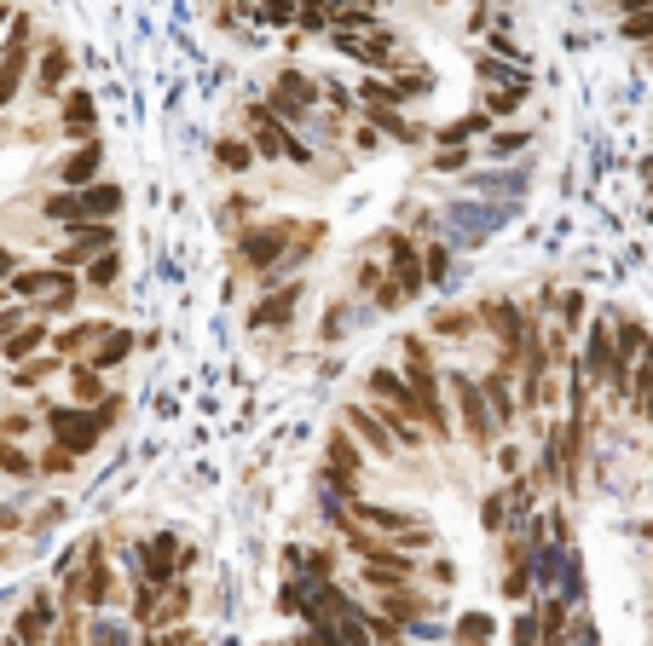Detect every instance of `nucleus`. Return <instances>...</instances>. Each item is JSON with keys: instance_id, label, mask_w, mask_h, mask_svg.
Segmentation results:
<instances>
[{"instance_id": "obj_34", "label": "nucleus", "mask_w": 653, "mask_h": 646, "mask_svg": "<svg viewBox=\"0 0 653 646\" xmlns=\"http://www.w3.org/2000/svg\"><path fill=\"white\" fill-rule=\"evenodd\" d=\"M556 313H561V335H579L584 329V318H590V300H584V289H561L556 295Z\"/></svg>"}, {"instance_id": "obj_50", "label": "nucleus", "mask_w": 653, "mask_h": 646, "mask_svg": "<svg viewBox=\"0 0 653 646\" xmlns=\"http://www.w3.org/2000/svg\"><path fill=\"white\" fill-rule=\"evenodd\" d=\"M23 318H30V306H23V300H7V306H0V341H7V335H12Z\"/></svg>"}, {"instance_id": "obj_28", "label": "nucleus", "mask_w": 653, "mask_h": 646, "mask_svg": "<svg viewBox=\"0 0 653 646\" xmlns=\"http://www.w3.org/2000/svg\"><path fill=\"white\" fill-rule=\"evenodd\" d=\"M105 329H110L105 318H98V324H93V318H82V324H70V329H59V335H53V352H59V358H75V352H87V347H93Z\"/></svg>"}, {"instance_id": "obj_8", "label": "nucleus", "mask_w": 653, "mask_h": 646, "mask_svg": "<svg viewBox=\"0 0 653 646\" xmlns=\"http://www.w3.org/2000/svg\"><path fill=\"white\" fill-rule=\"evenodd\" d=\"M451 404H457V427L468 433V445L474 451H492V438H497V422H492V410H486V393H481V381H468V370H451Z\"/></svg>"}, {"instance_id": "obj_27", "label": "nucleus", "mask_w": 653, "mask_h": 646, "mask_svg": "<svg viewBox=\"0 0 653 646\" xmlns=\"http://www.w3.org/2000/svg\"><path fill=\"white\" fill-rule=\"evenodd\" d=\"M261 157H255V145H249L243 134H225V139H214V168L220 173H249Z\"/></svg>"}, {"instance_id": "obj_32", "label": "nucleus", "mask_w": 653, "mask_h": 646, "mask_svg": "<svg viewBox=\"0 0 653 646\" xmlns=\"http://www.w3.org/2000/svg\"><path fill=\"white\" fill-rule=\"evenodd\" d=\"M538 646H567V601L561 594H549L538 606Z\"/></svg>"}, {"instance_id": "obj_3", "label": "nucleus", "mask_w": 653, "mask_h": 646, "mask_svg": "<svg viewBox=\"0 0 653 646\" xmlns=\"http://www.w3.org/2000/svg\"><path fill=\"white\" fill-rule=\"evenodd\" d=\"M30 64H35V18L12 12L7 35H0V116H7L23 87H30Z\"/></svg>"}, {"instance_id": "obj_37", "label": "nucleus", "mask_w": 653, "mask_h": 646, "mask_svg": "<svg viewBox=\"0 0 653 646\" xmlns=\"http://www.w3.org/2000/svg\"><path fill=\"white\" fill-rule=\"evenodd\" d=\"M526 145H533V134H526V127H492V134H486V157L504 162V157H520Z\"/></svg>"}, {"instance_id": "obj_49", "label": "nucleus", "mask_w": 653, "mask_h": 646, "mask_svg": "<svg viewBox=\"0 0 653 646\" xmlns=\"http://www.w3.org/2000/svg\"><path fill=\"white\" fill-rule=\"evenodd\" d=\"M509 640H515V646H538V617H533V612H520V617H515V629H509Z\"/></svg>"}, {"instance_id": "obj_53", "label": "nucleus", "mask_w": 653, "mask_h": 646, "mask_svg": "<svg viewBox=\"0 0 653 646\" xmlns=\"http://www.w3.org/2000/svg\"><path fill=\"white\" fill-rule=\"evenodd\" d=\"M93 646H122V629H116V624H98V629H93Z\"/></svg>"}, {"instance_id": "obj_21", "label": "nucleus", "mask_w": 653, "mask_h": 646, "mask_svg": "<svg viewBox=\"0 0 653 646\" xmlns=\"http://www.w3.org/2000/svg\"><path fill=\"white\" fill-rule=\"evenodd\" d=\"M46 341H53V329H46V324H30V318H23L12 335H7V341H0V358H7V364H23V358H35Z\"/></svg>"}, {"instance_id": "obj_1", "label": "nucleus", "mask_w": 653, "mask_h": 646, "mask_svg": "<svg viewBox=\"0 0 653 646\" xmlns=\"http://www.w3.org/2000/svg\"><path fill=\"white\" fill-rule=\"evenodd\" d=\"M399 358H406V375L411 381V393H417V416H422V427H429L434 438H451L457 427H451V416H445V399H440V370H434V347L422 341V335H399Z\"/></svg>"}, {"instance_id": "obj_23", "label": "nucleus", "mask_w": 653, "mask_h": 646, "mask_svg": "<svg viewBox=\"0 0 653 646\" xmlns=\"http://www.w3.org/2000/svg\"><path fill=\"white\" fill-rule=\"evenodd\" d=\"M134 347H139V341H134V335L110 324V329H105V335H98V341H93V352H87V364H93V370H116V364H122V358H128Z\"/></svg>"}, {"instance_id": "obj_20", "label": "nucleus", "mask_w": 653, "mask_h": 646, "mask_svg": "<svg viewBox=\"0 0 653 646\" xmlns=\"http://www.w3.org/2000/svg\"><path fill=\"white\" fill-rule=\"evenodd\" d=\"M75 197H82V220H116L122 202H128V191L110 186V179H93V186H82Z\"/></svg>"}, {"instance_id": "obj_24", "label": "nucleus", "mask_w": 653, "mask_h": 646, "mask_svg": "<svg viewBox=\"0 0 653 646\" xmlns=\"http://www.w3.org/2000/svg\"><path fill=\"white\" fill-rule=\"evenodd\" d=\"M434 335L440 341H468V335H481V313H474V306H440Z\"/></svg>"}, {"instance_id": "obj_29", "label": "nucleus", "mask_w": 653, "mask_h": 646, "mask_svg": "<svg viewBox=\"0 0 653 646\" xmlns=\"http://www.w3.org/2000/svg\"><path fill=\"white\" fill-rule=\"evenodd\" d=\"M359 110H406L399 105V87H393V75H365L359 82Z\"/></svg>"}, {"instance_id": "obj_46", "label": "nucleus", "mask_w": 653, "mask_h": 646, "mask_svg": "<svg viewBox=\"0 0 653 646\" xmlns=\"http://www.w3.org/2000/svg\"><path fill=\"white\" fill-rule=\"evenodd\" d=\"M157 583H139V594H134V624H145L150 629V612H157Z\"/></svg>"}, {"instance_id": "obj_6", "label": "nucleus", "mask_w": 653, "mask_h": 646, "mask_svg": "<svg viewBox=\"0 0 653 646\" xmlns=\"http://www.w3.org/2000/svg\"><path fill=\"white\" fill-rule=\"evenodd\" d=\"M116 399H105V416H87V410H75V404H53V410H41L46 416V433H53V445H64L70 456H82V451H93L98 445V433H105L110 422H116Z\"/></svg>"}, {"instance_id": "obj_58", "label": "nucleus", "mask_w": 653, "mask_h": 646, "mask_svg": "<svg viewBox=\"0 0 653 646\" xmlns=\"http://www.w3.org/2000/svg\"><path fill=\"white\" fill-rule=\"evenodd\" d=\"M642 186H647V191H653V157H647V162H642Z\"/></svg>"}, {"instance_id": "obj_39", "label": "nucleus", "mask_w": 653, "mask_h": 646, "mask_svg": "<svg viewBox=\"0 0 653 646\" xmlns=\"http://www.w3.org/2000/svg\"><path fill=\"white\" fill-rule=\"evenodd\" d=\"M393 87H399V105H417V98H429L434 75H429V70H406V64H399V70H393Z\"/></svg>"}, {"instance_id": "obj_12", "label": "nucleus", "mask_w": 653, "mask_h": 646, "mask_svg": "<svg viewBox=\"0 0 653 646\" xmlns=\"http://www.w3.org/2000/svg\"><path fill=\"white\" fill-rule=\"evenodd\" d=\"M59 127L70 139H93L98 134V93L93 87H64L59 93Z\"/></svg>"}, {"instance_id": "obj_10", "label": "nucleus", "mask_w": 653, "mask_h": 646, "mask_svg": "<svg viewBox=\"0 0 653 646\" xmlns=\"http://www.w3.org/2000/svg\"><path fill=\"white\" fill-rule=\"evenodd\" d=\"M301 295H307V283H301V277L278 283V289H266L255 306H249V324H255V329H289V318H295Z\"/></svg>"}, {"instance_id": "obj_35", "label": "nucleus", "mask_w": 653, "mask_h": 646, "mask_svg": "<svg viewBox=\"0 0 653 646\" xmlns=\"http://www.w3.org/2000/svg\"><path fill=\"white\" fill-rule=\"evenodd\" d=\"M647 393H653V341L642 347V358H636V364H631V381H624V404H631V410H636V404H642Z\"/></svg>"}, {"instance_id": "obj_62", "label": "nucleus", "mask_w": 653, "mask_h": 646, "mask_svg": "<svg viewBox=\"0 0 653 646\" xmlns=\"http://www.w3.org/2000/svg\"><path fill=\"white\" fill-rule=\"evenodd\" d=\"M7 646H23V640H7Z\"/></svg>"}, {"instance_id": "obj_25", "label": "nucleus", "mask_w": 653, "mask_h": 646, "mask_svg": "<svg viewBox=\"0 0 653 646\" xmlns=\"http://www.w3.org/2000/svg\"><path fill=\"white\" fill-rule=\"evenodd\" d=\"M75 300H82V277H75L70 266H59L53 289L41 295V313H46V318H64V313H75Z\"/></svg>"}, {"instance_id": "obj_63", "label": "nucleus", "mask_w": 653, "mask_h": 646, "mask_svg": "<svg viewBox=\"0 0 653 646\" xmlns=\"http://www.w3.org/2000/svg\"><path fill=\"white\" fill-rule=\"evenodd\" d=\"M145 646H157V640H145Z\"/></svg>"}, {"instance_id": "obj_18", "label": "nucleus", "mask_w": 653, "mask_h": 646, "mask_svg": "<svg viewBox=\"0 0 653 646\" xmlns=\"http://www.w3.org/2000/svg\"><path fill=\"white\" fill-rule=\"evenodd\" d=\"M347 520L365 526V531H376V537H406V531L417 526V513H406V508H376V502H354V508H347Z\"/></svg>"}, {"instance_id": "obj_57", "label": "nucleus", "mask_w": 653, "mask_h": 646, "mask_svg": "<svg viewBox=\"0 0 653 646\" xmlns=\"http://www.w3.org/2000/svg\"><path fill=\"white\" fill-rule=\"evenodd\" d=\"M631 416H642V422H653V393H647V399H642V404L631 410Z\"/></svg>"}, {"instance_id": "obj_13", "label": "nucleus", "mask_w": 653, "mask_h": 646, "mask_svg": "<svg viewBox=\"0 0 653 646\" xmlns=\"http://www.w3.org/2000/svg\"><path fill=\"white\" fill-rule=\"evenodd\" d=\"M98 168H105V139H82V145H75L70 150V157L53 168V179H59V186L64 191H82V186H93V179H98Z\"/></svg>"}, {"instance_id": "obj_14", "label": "nucleus", "mask_w": 653, "mask_h": 646, "mask_svg": "<svg viewBox=\"0 0 653 646\" xmlns=\"http://www.w3.org/2000/svg\"><path fill=\"white\" fill-rule=\"evenodd\" d=\"M180 537H150V542H139V583H157V589H168L173 578H180Z\"/></svg>"}, {"instance_id": "obj_51", "label": "nucleus", "mask_w": 653, "mask_h": 646, "mask_svg": "<svg viewBox=\"0 0 653 646\" xmlns=\"http://www.w3.org/2000/svg\"><path fill=\"white\" fill-rule=\"evenodd\" d=\"M354 145H359V157H370V150H382V134H376L370 121H359L354 127Z\"/></svg>"}, {"instance_id": "obj_26", "label": "nucleus", "mask_w": 653, "mask_h": 646, "mask_svg": "<svg viewBox=\"0 0 653 646\" xmlns=\"http://www.w3.org/2000/svg\"><path fill=\"white\" fill-rule=\"evenodd\" d=\"M526 98H533V75H520V82H504V87H486V105H481V110L497 121V116H515Z\"/></svg>"}, {"instance_id": "obj_16", "label": "nucleus", "mask_w": 653, "mask_h": 646, "mask_svg": "<svg viewBox=\"0 0 653 646\" xmlns=\"http://www.w3.org/2000/svg\"><path fill=\"white\" fill-rule=\"evenodd\" d=\"M341 416H347V433H354V438H359V445H365V451H376V456H382V462H393V456H399V445H393V433L382 427V416H376V410H365V404H347V410H341Z\"/></svg>"}, {"instance_id": "obj_17", "label": "nucleus", "mask_w": 653, "mask_h": 646, "mask_svg": "<svg viewBox=\"0 0 653 646\" xmlns=\"http://www.w3.org/2000/svg\"><path fill=\"white\" fill-rule=\"evenodd\" d=\"M515 370L509 364H497V370H486V381H481V393H486V410H492V422H497V433L504 427H515V381H509Z\"/></svg>"}, {"instance_id": "obj_60", "label": "nucleus", "mask_w": 653, "mask_h": 646, "mask_svg": "<svg viewBox=\"0 0 653 646\" xmlns=\"http://www.w3.org/2000/svg\"><path fill=\"white\" fill-rule=\"evenodd\" d=\"M647 64H653V41H647Z\"/></svg>"}, {"instance_id": "obj_56", "label": "nucleus", "mask_w": 653, "mask_h": 646, "mask_svg": "<svg viewBox=\"0 0 653 646\" xmlns=\"http://www.w3.org/2000/svg\"><path fill=\"white\" fill-rule=\"evenodd\" d=\"M18 526H23L18 513H12V508H0V531H18Z\"/></svg>"}, {"instance_id": "obj_47", "label": "nucleus", "mask_w": 653, "mask_h": 646, "mask_svg": "<svg viewBox=\"0 0 653 646\" xmlns=\"http://www.w3.org/2000/svg\"><path fill=\"white\" fill-rule=\"evenodd\" d=\"M422 277H429V283H445V248H440V243H422Z\"/></svg>"}, {"instance_id": "obj_42", "label": "nucleus", "mask_w": 653, "mask_h": 646, "mask_svg": "<svg viewBox=\"0 0 653 646\" xmlns=\"http://www.w3.org/2000/svg\"><path fill=\"white\" fill-rule=\"evenodd\" d=\"M619 35H624V41H636V46H647V41H653V7L624 12V18H619Z\"/></svg>"}, {"instance_id": "obj_4", "label": "nucleus", "mask_w": 653, "mask_h": 646, "mask_svg": "<svg viewBox=\"0 0 653 646\" xmlns=\"http://www.w3.org/2000/svg\"><path fill=\"white\" fill-rule=\"evenodd\" d=\"M318 75H307V70H295V64H284L278 75L266 82V110L278 116L284 127H307L313 116H318Z\"/></svg>"}, {"instance_id": "obj_33", "label": "nucleus", "mask_w": 653, "mask_h": 646, "mask_svg": "<svg viewBox=\"0 0 653 646\" xmlns=\"http://www.w3.org/2000/svg\"><path fill=\"white\" fill-rule=\"evenodd\" d=\"M59 370H64V358H59V352H53V358H23V364H12V375H7V381L30 393V386H41L46 375H59Z\"/></svg>"}, {"instance_id": "obj_48", "label": "nucleus", "mask_w": 653, "mask_h": 646, "mask_svg": "<svg viewBox=\"0 0 653 646\" xmlns=\"http://www.w3.org/2000/svg\"><path fill=\"white\" fill-rule=\"evenodd\" d=\"M481 520H486V531H504V526H509V502H504V490H497V497H486V513H481Z\"/></svg>"}, {"instance_id": "obj_19", "label": "nucleus", "mask_w": 653, "mask_h": 646, "mask_svg": "<svg viewBox=\"0 0 653 646\" xmlns=\"http://www.w3.org/2000/svg\"><path fill=\"white\" fill-rule=\"evenodd\" d=\"M46 635H53V594H35V601L18 612L12 640H23V646H41Z\"/></svg>"}, {"instance_id": "obj_45", "label": "nucleus", "mask_w": 653, "mask_h": 646, "mask_svg": "<svg viewBox=\"0 0 653 646\" xmlns=\"http://www.w3.org/2000/svg\"><path fill=\"white\" fill-rule=\"evenodd\" d=\"M35 468H41V474H70V468H75V456H70L64 445H46V451L35 456Z\"/></svg>"}, {"instance_id": "obj_59", "label": "nucleus", "mask_w": 653, "mask_h": 646, "mask_svg": "<svg viewBox=\"0 0 653 646\" xmlns=\"http://www.w3.org/2000/svg\"><path fill=\"white\" fill-rule=\"evenodd\" d=\"M0 300H12V295H7V283H0Z\"/></svg>"}, {"instance_id": "obj_54", "label": "nucleus", "mask_w": 653, "mask_h": 646, "mask_svg": "<svg viewBox=\"0 0 653 646\" xmlns=\"http://www.w3.org/2000/svg\"><path fill=\"white\" fill-rule=\"evenodd\" d=\"M497 468H504V474H520V451L504 445V451H497Z\"/></svg>"}, {"instance_id": "obj_7", "label": "nucleus", "mask_w": 653, "mask_h": 646, "mask_svg": "<svg viewBox=\"0 0 653 646\" xmlns=\"http://www.w3.org/2000/svg\"><path fill=\"white\" fill-rule=\"evenodd\" d=\"M70 75H75V53H70V46L59 35H35V64H30V87H23V93H30L35 105L53 110L59 93L70 87Z\"/></svg>"}, {"instance_id": "obj_31", "label": "nucleus", "mask_w": 653, "mask_h": 646, "mask_svg": "<svg viewBox=\"0 0 653 646\" xmlns=\"http://www.w3.org/2000/svg\"><path fill=\"white\" fill-rule=\"evenodd\" d=\"M64 375H70V393H75V404H98V399H105V370H93L87 358H75V364H70Z\"/></svg>"}, {"instance_id": "obj_5", "label": "nucleus", "mask_w": 653, "mask_h": 646, "mask_svg": "<svg viewBox=\"0 0 653 646\" xmlns=\"http://www.w3.org/2000/svg\"><path fill=\"white\" fill-rule=\"evenodd\" d=\"M295 243V220H255V225H243L238 231V266H249L261 283L278 272V261L289 254Z\"/></svg>"}, {"instance_id": "obj_52", "label": "nucleus", "mask_w": 653, "mask_h": 646, "mask_svg": "<svg viewBox=\"0 0 653 646\" xmlns=\"http://www.w3.org/2000/svg\"><path fill=\"white\" fill-rule=\"evenodd\" d=\"M18 266H23V261H18V248H12V243H0V283H7Z\"/></svg>"}, {"instance_id": "obj_9", "label": "nucleus", "mask_w": 653, "mask_h": 646, "mask_svg": "<svg viewBox=\"0 0 653 646\" xmlns=\"http://www.w3.org/2000/svg\"><path fill=\"white\" fill-rule=\"evenodd\" d=\"M608 370H613V313L601 306V313L584 318V347H579V375L590 386H608Z\"/></svg>"}, {"instance_id": "obj_11", "label": "nucleus", "mask_w": 653, "mask_h": 646, "mask_svg": "<svg viewBox=\"0 0 653 646\" xmlns=\"http://www.w3.org/2000/svg\"><path fill=\"white\" fill-rule=\"evenodd\" d=\"M324 462H330V485L341 490V497H354V485H359V468H365V451H359V438L336 427L330 433V445H324Z\"/></svg>"}, {"instance_id": "obj_55", "label": "nucleus", "mask_w": 653, "mask_h": 646, "mask_svg": "<svg viewBox=\"0 0 653 646\" xmlns=\"http://www.w3.org/2000/svg\"><path fill=\"white\" fill-rule=\"evenodd\" d=\"M157 646H203V640L186 635V629H173V635H168V640H157Z\"/></svg>"}, {"instance_id": "obj_22", "label": "nucleus", "mask_w": 653, "mask_h": 646, "mask_svg": "<svg viewBox=\"0 0 653 646\" xmlns=\"http://www.w3.org/2000/svg\"><path fill=\"white\" fill-rule=\"evenodd\" d=\"M53 277H59V266H18V272L7 277V295L30 306V300H41L46 289H53Z\"/></svg>"}, {"instance_id": "obj_38", "label": "nucleus", "mask_w": 653, "mask_h": 646, "mask_svg": "<svg viewBox=\"0 0 653 646\" xmlns=\"http://www.w3.org/2000/svg\"><path fill=\"white\" fill-rule=\"evenodd\" d=\"M474 75H481L486 87H504V82H520L526 70H515V59H497V53H481L474 59Z\"/></svg>"}, {"instance_id": "obj_36", "label": "nucleus", "mask_w": 653, "mask_h": 646, "mask_svg": "<svg viewBox=\"0 0 653 646\" xmlns=\"http://www.w3.org/2000/svg\"><path fill=\"white\" fill-rule=\"evenodd\" d=\"M186 606H191V589H186V583H168V594H157V612H150V629H157V624H180V617H186Z\"/></svg>"}, {"instance_id": "obj_40", "label": "nucleus", "mask_w": 653, "mask_h": 646, "mask_svg": "<svg viewBox=\"0 0 653 646\" xmlns=\"http://www.w3.org/2000/svg\"><path fill=\"white\" fill-rule=\"evenodd\" d=\"M0 474H12V479H30V474H35V456H30V451H18L12 438H0Z\"/></svg>"}, {"instance_id": "obj_61", "label": "nucleus", "mask_w": 653, "mask_h": 646, "mask_svg": "<svg viewBox=\"0 0 653 646\" xmlns=\"http://www.w3.org/2000/svg\"><path fill=\"white\" fill-rule=\"evenodd\" d=\"M434 7H451V0H434Z\"/></svg>"}, {"instance_id": "obj_2", "label": "nucleus", "mask_w": 653, "mask_h": 646, "mask_svg": "<svg viewBox=\"0 0 653 646\" xmlns=\"http://www.w3.org/2000/svg\"><path fill=\"white\" fill-rule=\"evenodd\" d=\"M243 139L255 145L261 162H295V168H313L318 162V150L301 139L295 127H284L278 116L266 110V98H249V105H243Z\"/></svg>"}, {"instance_id": "obj_44", "label": "nucleus", "mask_w": 653, "mask_h": 646, "mask_svg": "<svg viewBox=\"0 0 653 646\" xmlns=\"http://www.w3.org/2000/svg\"><path fill=\"white\" fill-rule=\"evenodd\" d=\"M255 18L272 23V30H289V23H295V0H261Z\"/></svg>"}, {"instance_id": "obj_43", "label": "nucleus", "mask_w": 653, "mask_h": 646, "mask_svg": "<svg viewBox=\"0 0 653 646\" xmlns=\"http://www.w3.org/2000/svg\"><path fill=\"white\" fill-rule=\"evenodd\" d=\"M474 162V145H440L434 150V173H463Z\"/></svg>"}, {"instance_id": "obj_15", "label": "nucleus", "mask_w": 653, "mask_h": 646, "mask_svg": "<svg viewBox=\"0 0 653 646\" xmlns=\"http://www.w3.org/2000/svg\"><path fill=\"white\" fill-rule=\"evenodd\" d=\"M365 386H370V399L382 404V410H399V416H417V393H411V381L399 375V370H382L376 364L370 375H365ZM422 422V416H417Z\"/></svg>"}, {"instance_id": "obj_41", "label": "nucleus", "mask_w": 653, "mask_h": 646, "mask_svg": "<svg viewBox=\"0 0 653 646\" xmlns=\"http://www.w3.org/2000/svg\"><path fill=\"white\" fill-rule=\"evenodd\" d=\"M486 640H492V617L486 612L457 617V646H486Z\"/></svg>"}, {"instance_id": "obj_30", "label": "nucleus", "mask_w": 653, "mask_h": 646, "mask_svg": "<svg viewBox=\"0 0 653 646\" xmlns=\"http://www.w3.org/2000/svg\"><path fill=\"white\" fill-rule=\"evenodd\" d=\"M116 283H122V254L116 248H105V254H93V261L82 266V289H116Z\"/></svg>"}]
</instances>
